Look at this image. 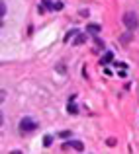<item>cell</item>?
<instances>
[{"mask_svg": "<svg viewBox=\"0 0 139 154\" xmlns=\"http://www.w3.org/2000/svg\"><path fill=\"white\" fill-rule=\"evenodd\" d=\"M2 123H4V113L0 111V127H2Z\"/></svg>", "mask_w": 139, "mask_h": 154, "instance_id": "9a60e30c", "label": "cell"}, {"mask_svg": "<svg viewBox=\"0 0 139 154\" xmlns=\"http://www.w3.org/2000/svg\"><path fill=\"white\" fill-rule=\"evenodd\" d=\"M51 144H53V137L45 135V137H43V146H51Z\"/></svg>", "mask_w": 139, "mask_h": 154, "instance_id": "ba28073f", "label": "cell"}, {"mask_svg": "<svg viewBox=\"0 0 139 154\" xmlns=\"http://www.w3.org/2000/svg\"><path fill=\"white\" fill-rule=\"evenodd\" d=\"M121 22H124V26L128 27L129 31H135L139 27V18H137L135 12H125L124 18H121Z\"/></svg>", "mask_w": 139, "mask_h": 154, "instance_id": "6da1fadb", "label": "cell"}, {"mask_svg": "<svg viewBox=\"0 0 139 154\" xmlns=\"http://www.w3.org/2000/svg\"><path fill=\"white\" fill-rule=\"evenodd\" d=\"M112 60H114V53L112 51H106L104 57H102V60H100V64H108V63H112Z\"/></svg>", "mask_w": 139, "mask_h": 154, "instance_id": "277c9868", "label": "cell"}, {"mask_svg": "<svg viewBox=\"0 0 139 154\" xmlns=\"http://www.w3.org/2000/svg\"><path fill=\"white\" fill-rule=\"evenodd\" d=\"M76 33H79V29H71V31H69V35H67V37H65V41H69V39H71V37H75Z\"/></svg>", "mask_w": 139, "mask_h": 154, "instance_id": "9c48e42d", "label": "cell"}, {"mask_svg": "<svg viewBox=\"0 0 139 154\" xmlns=\"http://www.w3.org/2000/svg\"><path fill=\"white\" fill-rule=\"evenodd\" d=\"M86 31L88 33H100L102 27L98 26V23H86Z\"/></svg>", "mask_w": 139, "mask_h": 154, "instance_id": "3957f363", "label": "cell"}, {"mask_svg": "<svg viewBox=\"0 0 139 154\" xmlns=\"http://www.w3.org/2000/svg\"><path fill=\"white\" fill-rule=\"evenodd\" d=\"M59 137H61V139H67V137H71V131H61Z\"/></svg>", "mask_w": 139, "mask_h": 154, "instance_id": "8fae6325", "label": "cell"}, {"mask_svg": "<svg viewBox=\"0 0 139 154\" xmlns=\"http://www.w3.org/2000/svg\"><path fill=\"white\" fill-rule=\"evenodd\" d=\"M67 111L71 113V115H76V113H79V107L75 105V102H69V105H67Z\"/></svg>", "mask_w": 139, "mask_h": 154, "instance_id": "52a82bcc", "label": "cell"}, {"mask_svg": "<svg viewBox=\"0 0 139 154\" xmlns=\"http://www.w3.org/2000/svg\"><path fill=\"white\" fill-rule=\"evenodd\" d=\"M57 70H59L61 74H65V66H63V64H57Z\"/></svg>", "mask_w": 139, "mask_h": 154, "instance_id": "5bb4252c", "label": "cell"}, {"mask_svg": "<svg viewBox=\"0 0 139 154\" xmlns=\"http://www.w3.org/2000/svg\"><path fill=\"white\" fill-rule=\"evenodd\" d=\"M84 41H86V33H76V35H75V41H73V45H82Z\"/></svg>", "mask_w": 139, "mask_h": 154, "instance_id": "5b68a950", "label": "cell"}, {"mask_svg": "<svg viewBox=\"0 0 139 154\" xmlns=\"http://www.w3.org/2000/svg\"><path fill=\"white\" fill-rule=\"evenodd\" d=\"M4 14H6V4L0 2V18H4Z\"/></svg>", "mask_w": 139, "mask_h": 154, "instance_id": "30bf717a", "label": "cell"}, {"mask_svg": "<svg viewBox=\"0 0 139 154\" xmlns=\"http://www.w3.org/2000/svg\"><path fill=\"white\" fill-rule=\"evenodd\" d=\"M69 144H71L75 150H79V152H80V150H84V144L80 143V140H69Z\"/></svg>", "mask_w": 139, "mask_h": 154, "instance_id": "8992f818", "label": "cell"}, {"mask_svg": "<svg viewBox=\"0 0 139 154\" xmlns=\"http://www.w3.org/2000/svg\"><path fill=\"white\" fill-rule=\"evenodd\" d=\"M4 100H6V92H4V90H0V103H2Z\"/></svg>", "mask_w": 139, "mask_h": 154, "instance_id": "4fadbf2b", "label": "cell"}, {"mask_svg": "<svg viewBox=\"0 0 139 154\" xmlns=\"http://www.w3.org/2000/svg\"><path fill=\"white\" fill-rule=\"evenodd\" d=\"M37 129V123H35L34 119H30V117H24L22 121H20V133H31V131H35Z\"/></svg>", "mask_w": 139, "mask_h": 154, "instance_id": "7a4b0ae2", "label": "cell"}, {"mask_svg": "<svg viewBox=\"0 0 139 154\" xmlns=\"http://www.w3.org/2000/svg\"><path fill=\"white\" fill-rule=\"evenodd\" d=\"M116 143H118L116 139H108V143H106V144H108V146H116Z\"/></svg>", "mask_w": 139, "mask_h": 154, "instance_id": "7c38bea8", "label": "cell"}]
</instances>
